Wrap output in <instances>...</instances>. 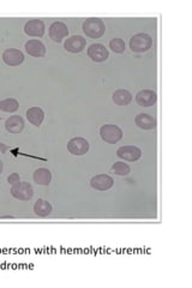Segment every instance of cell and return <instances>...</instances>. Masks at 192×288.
Wrapping results in <instances>:
<instances>
[{"mask_svg":"<svg viewBox=\"0 0 192 288\" xmlns=\"http://www.w3.org/2000/svg\"><path fill=\"white\" fill-rule=\"evenodd\" d=\"M83 32L88 37L100 38L106 32V25L100 18H88L83 23Z\"/></svg>","mask_w":192,"mask_h":288,"instance_id":"obj_1","label":"cell"},{"mask_svg":"<svg viewBox=\"0 0 192 288\" xmlns=\"http://www.w3.org/2000/svg\"><path fill=\"white\" fill-rule=\"evenodd\" d=\"M153 38L147 33H140L136 34L130 40V48L135 53H144L152 48Z\"/></svg>","mask_w":192,"mask_h":288,"instance_id":"obj_2","label":"cell"},{"mask_svg":"<svg viewBox=\"0 0 192 288\" xmlns=\"http://www.w3.org/2000/svg\"><path fill=\"white\" fill-rule=\"evenodd\" d=\"M100 136H101L104 142L115 144L122 138V130L118 125L106 124L100 128Z\"/></svg>","mask_w":192,"mask_h":288,"instance_id":"obj_3","label":"cell"},{"mask_svg":"<svg viewBox=\"0 0 192 288\" xmlns=\"http://www.w3.org/2000/svg\"><path fill=\"white\" fill-rule=\"evenodd\" d=\"M11 195L19 200H30L34 196V189L32 185L27 181H19L12 185L10 190Z\"/></svg>","mask_w":192,"mask_h":288,"instance_id":"obj_4","label":"cell"},{"mask_svg":"<svg viewBox=\"0 0 192 288\" xmlns=\"http://www.w3.org/2000/svg\"><path fill=\"white\" fill-rule=\"evenodd\" d=\"M117 156L122 160L135 162L142 158V150L135 145H124L118 149Z\"/></svg>","mask_w":192,"mask_h":288,"instance_id":"obj_5","label":"cell"},{"mask_svg":"<svg viewBox=\"0 0 192 288\" xmlns=\"http://www.w3.org/2000/svg\"><path fill=\"white\" fill-rule=\"evenodd\" d=\"M89 142L83 137H75L72 140L69 141L68 143V150L70 151L72 155L82 156L89 151Z\"/></svg>","mask_w":192,"mask_h":288,"instance_id":"obj_6","label":"cell"},{"mask_svg":"<svg viewBox=\"0 0 192 288\" xmlns=\"http://www.w3.org/2000/svg\"><path fill=\"white\" fill-rule=\"evenodd\" d=\"M88 55L95 63H104L108 59V50L101 43H93L88 48Z\"/></svg>","mask_w":192,"mask_h":288,"instance_id":"obj_7","label":"cell"},{"mask_svg":"<svg viewBox=\"0 0 192 288\" xmlns=\"http://www.w3.org/2000/svg\"><path fill=\"white\" fill-rule=\"evenodd\" d=\"M90 185L94 190H97V191H107L111 187H113L114 179L108 174H99L90 180Z\"/></svg>","mask_w":192,"mask_h":288,"instance_id":"obj_8","label":"cell"},{"mask_svg":"<svg viewBox=\"0 0 192 288\" xmlns=\"http://www.w3.org/2000/svg\"><path fill=\"white\" fill-rule=\"evenodd\" d=\"M156 101H157V94L154 90H140L136 95V102L140 107H152L156 104Z\"/></svg>","mask_w":192,"mask_h":288,"instance_id":"obj_9","label":"cell"},{"mask_svg":"<svg viewBox=\"0 0 192 288\" xmlns=\"http://www.w3.org/2000/svg\"><path fill=\"white\" fill-rule=\"evenodd\" d=\"M2 60L9 66H18L24 61V54L16 48H7L2 53Z\"/></svg>","mask_w":192,"mask_h":288,"instance_id":"obj_10","label":"cell"},{"mask_svg":"<svg viewBox=\"0 0 192 288\" xmlns=\"http://www.w3.org/2000/svg\"><path fill=\"white\" fill-rule=\"evenodd\" d=\"M87 41L83 36L73 35L69 37L64 43V48L70 53H81L86 48Z\"/></svg>","mask_w":192,"mask_h":288,"instance_id":"obj_11","label":"cell"},{"mask_svg":"<svg viewBox=\"0 0 192 288\" xmlns=\"http://www.w3.org/2000/svg\"><path fill=\"white\" fill-rule=\"evenodd\" d=\"M69 29L68 25L63 22H54L50 27V37L54 42L60 43L65 37H68Z\"/></svg>","mask_w":192,"mask_h":288,"instance_id":"obj_12","label":"cell"},{"mask_svg":"<svg viewBox=\"0 0 192 288\" xmlns=\"http://www.w3.org/2000/svg\"><path fill=\"white\" fill-rule=\"evenodd\" d=\"M45 23L40 19H30L24 25V33L29 36L42 37L43 34H45Z\"/></svg>","mask_w":192,"mask_h":288,"instance_id":"obj_13","label":"cell"},{"mask_svg":"<svg viewBox=\"0 0 192 288\" xmlns=\"http://www.w3.org/2000/svg\"><path fill=\"white\" fill-rule=\"evenodd\" d=\"M5 128H6L7 132L17 135V133L22 132L23 128H24V120L20 115H11L5 122Z\"/></svg>","mask_w":192,"mask_h":288,"instance_id":"obj_14","label":"cell"},{"mask_svg":"<svg viewBox=\"0 0 192 288\" xmlns=\"http://www.w3.org/2000/svg\"><path fill=\"white\" fill-rule=\"evenodd\" d=\"M25 51L29 55L35 58H42L46 54V46L40 40H29L25 43Z\"/></svg>","mask_w":192,"mask_h":288,"instance_id":"obj_15","label":"cell"},{"mask_svg":"<svg viewBox=\"0 0 192 288\" xmlns=\"http://www.w3.org/2000/svg\"><path fill=\"white\" fill-rule=\"evenodd\" d=\"M136 125L138 126L142 130H154V128L157 126V120L156 118L152 117L149 114H145V113H140L136 117L135 119Z\"/></svg>","mask_w":192,"mask_h":288,"instance_id":"obj_16","label":"cell"},{"mask_svg":"<svg viewBox=\"0 0 192 288\" xmlns=\"http://www.w3.org/2000/svg\"><path fill=\"white\" fill-rule=\"evenodd\" d=\"M113 102L118 106H127L132 101V94L126 89L115 90L112 95Z\"/></svg>","mask_w":192,"mask_h":288,"instance_id":"obj_17","label":"cell"},{"mask_svg":"<svg viewBox=\"0 0 192 288\" xmlns=\"http://www.w3.org/2000/svg\"><path fill=\"white\" fill-rule=\"evenodd\" d=\"M27 118L34 126H40L45 119V112L40 107H32L27 110Z\"/></svg>","mask_w":192,"mask_h":288,"instance_id":"obj_18","label":"cell"},{"mask_svg":"<svg viewBox=\"0 0 192 288\" xmlns=\"http://www.w3.org/2000/svg\"><path fill=\"white\" fill-rule=\"evenodd\" d=\"M34 213L40 217H47L52 213V204L46 199H37L34 204Z\"/></svg>","mask_w":192,"mask_h":288,"instance_id":"obj_19","label":"cell"},{"mask_svg":"<svg viewBox=\"0 0 192 288\" xmlns=\"http://www.w3.org/2000/svg\"><path fill=\"white\" fill-rule=\"evenodd\" d=\"M51 180H52V173H51L50 169L38 168L34 172V181L37 185L47 186L51 184Z\"/></svg>","mask_w":192,"mask_h":288,"instance_id":"obj_20","label":"cell"},{"mask_svg":"<svg viewBox=\"0 0 192 288\" xmlns=\"http://www.w3.org/2000/svg\"><path fill=\"white\" fill-rule=\"evenodd\" d=\"M19 104L16 99H5L0 101V110L6 113H14L18 110Z\"/></svg>","mask_w":192,"mask_h":288,"instance_id":"obj_21","label":"cell"},{"mask_svg":"<svg viewBox=\"0 0 192 288\" xmlns=\"http://www.w3.org/2000/svg\"><path fill=\"white\" fill-rule=\"evenodd\" d=\"M112 172H113L114 174H117V176L125 177L127 176V174H130L131 168H130V166L127 163L120 161V162H115V163H113V166H112Z\"/></svg>","mask_w":192,"mask_h":288,"instance_id":"obj_22","label":"cell"},{"mask_svg":"<svg viewBox=\"0 0 192 288\" xmlns=\"http://www.w3.org/2000/svg\"><path fill=\"white\" fill-rule=\"evenodd\" d=\"M109 48H111L114 53L122 54L125 52L126 46H125V42L122 40V38L115 37L113 40H111V42H109Z\"/></svg>","mask_w":192,"mask_h":288,"instance_id":"obj_23","label":"cell"},{"mask_svg":"<svg viewBox=\"0 0 192 288\" xmlns=\"http://www.w3.org/2000/svg\"><path fill=\"white\" fill-rule=\"evenodd\" d=\"M7 181H9L11 185L17 184V182H19V181H20L19 174H18V173H12V174H10L9 178H7Z\"/></svg>","mask_w":192,"mask_h":288,"instance_id":"obj_24","label":"cell"},{"mask_svg":"<svg viewBox=\"0 0 192 288\" xmlns=\"http://www.w3.org/2000/svg\"><path fill=\"white\" fill-rule=\"evenodd\" d=\"M2 169H4V163H2V161L0 160V174L2 173Z\"/></svg>","mask_w":192,"mask_h":288,"instance_id":"obj_25","label":"cell"},{"mask_svg":"<svg viewBox=\"0 0 192 288\" xmlns=\"http://www.w3.org/2000/svg\"><path fill=\"white\" fill-rule=\"evenodd\" d=\"M0 119H1V115H0Z\"/></svg>","mask_w":192,"mask_h":288,"instance_id":"obj_26","label":"cell"}]
</instances>
